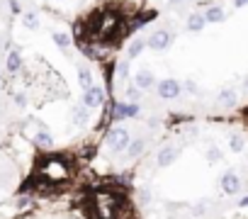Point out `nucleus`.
<instances>
[{
  "mask_svg": "<svg viewBox=\"0 0 248 219\" xmlns=\"http://www.w3.org/2000/svg\"><path fill=\"white\" fill-rule=\"evenodd\" d=\"M129 141H132V132L127 127H112L107 132V139H105L109 156H122L124 149L129 146Z\"/></svg>",
  "mask_w": 248,
  "mask_h": 219,
  "instance_id": "nucleus-1",
  "label": "nucleus"
},
{
  "mask_svg": "<svg viewBox=\"0 0 248 219\" xmlns=\"http://www.w3.org/2000/svg\"><path fill=\"white\" fill-rule=\"evenodd\" d=\"M137 117H141V102L122 100V102H114L109 107V122L112 125H119L124 120H137Z\"/></svg>",
  "mask_w": 248,
  "mask_h": 219,
  "instance_id": "nucleus-2",
  "label": "nucleus"
},
{
  "mask_svg": "<svg viewBox=\"0 0 248 219\" xmlns=\"http://www.w3.org/2000/svg\"><path fill=\"white\" fill-rule=\"evenodd\" d=\"M173 42H175V32L170 27H156L146 37V49H151V51H166V49L173 47Z\"/></svg>",
  "mask_w": 248,
  "mask_h": 219,
  "instance_id": "nucleus-3",
  "label": "nucleus"
},
{
  "mask_svg": "<svg viewBox=\"0 0 248 219\" xmlns=\"http://www.w3.org/2000/svg\"><path fill=\"white\" fill-rule=\"evenodd\" d=\"M107 102V90L102 88V85H97V83H93L88 90H83V95H80V105H85L90 112L93 110H100L102 105Z\"/></svg>",
  "mask_w": 248,
  "mask_h": 219,
  "instance_id": "nucleus-4",
  "label": "nucleus"
},
{
  "mask_svg": "<svg viewBox=\"0 0 248 219\" xmlns=\"http://www.w3.org/2000/svg\"><path fill=\"white\" fill-rule=\"evenodd\" d=\"M22 66H25L22 49H20V47H10V49L5 51V56H3V73H8V76L15 78V76L22 71Z\"/></svg>",
  "mask_w": 248,
  "mask_h": 219,
  "instance_id": "nucleus-5",
  "label": "nucleus"
},
{
  "mask_svg": "<svg viewBox=\"0 0 248 219\" xmlns=\"http://www.w3.org/2000/svg\"><path fill=\"white\" fill-rule=\"evenodd\" d=\"M156 95L161 100H178L183 95V83L178 78H163L156 83Z\"/></svg>",
  "mask_w": 248,
  "mask_h": 219,
  "instance_id": "nucleus-6",
  "label": "nucleus"
},
{
  "mask_svg": "<svg viewBox=\"0 0 248 219\" xmlns=\"http://www.w3.org/2000/svg\"><path fill=\"white\" fill-rule=\"evenodd\" d=\"M180 151H183L180 144H163V146L156 151V168H168V166H173V163L180 158Z\"/></svg>",
  "mask_w": 248,
  "mask_h": 219,
  "instance_id": "nucleus-7",
  "label": "nucleus"
},
{
  "mask_svg": "<svg viewBox=\"0 0 248 219\" xmlns=\"http://www.w3.org/2000/svg\"><path fill=\"white\" fill-rule=\"evenodd\" d=\"M219 188H221V192H224V195H229V197L238 195V192H241V188H243L241 175H238L236 171H224V173H221V178H219Z\"/></svg>",
  "mask_w": 248,
  "mask_h": 219,
  "instance_id": "nucleus-8",
  "label": "nucleus"
},
{
  "mask_svg": "<svg viewBox=\"0 0 248 219\" xmlns=\"http://www.w3.org/2000/svg\"><path fill=\"white\" fill-rule=\"evenodd\" d=\"M132 83L141 90V93H149V90H154L156 88V83H158V78H156V73L151 71V68H139L137 73H134V78H132Z\"/></svg>",
  "mask_w": 248,
  "mask_h": 219,
  "instance_id": "nucleus-9",
  "label": "nucleus"
},
{
  "mask_svg": "<svg viewBox=\"0 0 248 219\" xmlns=\"http://www.w3.org/2000/svg\"><path fill=\"white\" fill-rule=\"evenodd\" d=\"M149 137H132V141H129V146L127 149H124V158H127V161H137V158H141L144 156V151L149 149Z\"/></svg>",
  "mask_w": 248,
  "mask_h": 219,
  "instance_id": "nucleus-10",
  "label": "nucleus"
},
{
  "mask_svg": "<svg viewBox=\"0 0 248 219\" xmlns=\"http://www.w3.org/2000/svg\"><path fill=\"white\" fill-rule=\"evenodd\" d=\"M71 125L76 129H85L90 125V110L85 105H80V102L73 105V110H71Z\"/></svg>",
  "mask_w": 248,
  "mask_h": 219,
  "instance_id": "nucleus-11",
  "label": "nucleus"
},
{
  "mask_svg": "<svg viewBox=\"0 0 248 219\" xmlns=\"http://www.w3.org/2000/svg\"><path fill=\"white\" fill-rule=\"evenodd\" d=\"M51 42L56 44V49L66 56V59H71V47H73V39H71V34L68 32H63V30H54L51 32Z\"/></svg>",
  "mask_w": 248,
  "mask_h": 219,
  "instance_id": "nucleus-12",
  "label": "nucleus"
},
{
  "mask_svg": "<svg viewBox=\"0 0 248 219\" xmlns=\"http://www.w3.org/2000/svg\"><path fill=\"white\" fill-rule=\"evenodd\" d=\"M76 80H78V88L80 90H88L95 83V76H93V71H90L88 63H83V61L76 63Z\"/></svg>",
  "mask_w": 248,
  "mask_h": 219,
  "instance_id": "nucleus-13",
  "label": "nucleus"
},
{
  "mask_svg": "<svg viewBox=\"0 0 248 219\" xmlns=\"http://www.w3.org/2000/svg\"><path fill=\"white\" fill-rule=\"evenodd\" d=\"M20 22H22V27H25V30H30V32H34V30H39V27H42V17H39L37 8H27V10H22Z\"/></svg>",
  "mask_w": 248,
  "mask_h": 219,
  "instance_id": "nucleus-14",
  "label": "nucleus"
},
{
  "mask_svg": "<svg viewBox=\"0 0 248 219\" xmlns=\"http://www.w3.org/2000/svg\"><path fill=\"white\" fill-rule=\"evenodd\" d=\"M202 15H204V22H207V25H219V22H224V20H226L224 8H221V5H217V3L207 5V8L202 10Z\"/></svg>",
  "mask_w": 248,
  "mask_h": 219,
  "instance_id": "nucleus-15",
  "label": "nucleus"
},
{
  "mask_svg": "<svg viewBox=\"0 0 248 219\" xmlns=\"http://www.w3.org/2000/svg\"><path fill=\"white\" fill-rule=\"evenodd\" d=\"M217 105L224 107V110L236 107V105H238V93H236L233 88H224V90H219V93H217Z\"/></svg>",
  "mask_w": 248,
  "mask_h": 219,
  "instance_id": "nucleus-16",
  "label": "nucleus"
},
{
  "mask_svg": "<svg viewBox=\"0 0 248 219\" xmlns=\"http://www.w3.org/2000/svg\"><path fill=\"white\" fill-rule=\"evenodd\" d=\"M204 27H207V22H204V15H202L200 10H195V13L187 15V20H185V30H187L190 34H200Z\"/></svg>",
  "mask_w": 248,
  "mask_h": 219,
  "instance_id": "nucleus-17",
  "label": "nucleus"
},
{
  "mask_svg": "<svg viewBox=\"0 0 248 219\" xmlns=\"http://www.w3.org/2000/svg\"><path fill=\"white\" fill-rule=\"evenodd\" d=\"M32 144H34L37 149H42V151H51L56 141H54V137H51V132H49V129H39V132H34Z\"/></svg>",
  "mask_w": 248,
  "mask_h": 219,
  "instance_id": "nucleus-18",
  "label": "nucleus"
},
{
  "mask_svg": "<svg viewBox=\"0 0 248 219\" xmlns=\"http://www.w3.org/2000/svg\"><path fill=\"white\" fill-rule=\"evenodd\" d=\"M144 49H146V37H134L129 44H127V61H134V59H139L141 54H144Z\"/></svg>",
  "mask_w": 248,
  "mask_h": 219,
  "instance_id": "nucleus-19",
  "label": "nucleus"
},
{
  "mask_svg": "<svg viewBox=\"0 0 248 219\" xmlns=\"http://www.w3.org/2000/svg\"><path fill=\"white\" fill-rule=\"evenodd\" d=\"M129 63H132V61H127V59H122V61L114 63V78H117L119 83H127V80H129V76H132Z\"/></svg>",
  "mask_w": 248,
  "mask_h": 219,
  "instance_id": "nucleus-20",
  "label": "nucleus"
},
{
  "mask_svg": "<svg viewBox=\"0 0 248 219\" xmlns=\"http://www.w3.org/2000/svg\"><path fill=\"white\" fill-rule=\"evenodd\" d=\"M124 97H127V102H141L144 100V93L134 83H129L127 88H124Z\"/></svg>",
  "mask_w": 248,
  "mask_h": 219,
  "instance_id": "nucleus-21",
  "label": "nucleus"
},
{
  "mask_svg": "<svg viewBox=\"0 0 248 219\" xmlns=\"http://www.w3.org/2000/svg\"><path fill=\"white\" fill-rule=\"evenodd\" d=\"M156 17H158V13H156V10H146V13H141V15L134 20V30H141L144 25H149V22H151V20H156Z\"/></svg>",
  "mask_w": 248,
  "mask_h": 219,
  "instance_id": "nucleus-22",
  "label": "nucleus"
},
{
  "mask_svg": "<svg viewBox=\"0 0 248 219\" xmlns=\"http://www.w3.org/2000/svg\"><path fill=\"white\" fill-rule=\"evenodd\" d=\"M229 149H231L233 154H241V151L246 149V139H243L241 134H231V137H229Z\"/></svg>",
  "mask_w": 248,
  "mask_h": 219,
  "instance_id": "nucleus-23",
  "label": "nucleus"
},
{
  "mask_svg": "<svg viewBox=\"0 0 248 219\" xmlns=\"http://www.w3.org/2000/svg\"><path fill=\"white\" fill-rule=\"evenodd\" d=\"M207 209H209V204H207V200H202V202H195V204L190 207V214H192V217H204Z\"/></svg>",
  "mask_w": 248,
  "mask_h": 219,
  "instance_id": "nucleus-24",
  "label": "nucleus"
},
{
  "mask_svg": "<svg viewBox=\"0 0 248 219\" xmlns=\"http://www.w3.org/2000/svg\"><path fill=\"white\" fill-rule=\"evenodd\" d=\"M183 93H187V95H200V85H197L192 78H187V80H183Z\"/></svg>",
  "mask_w": 248,
  "mask_h": 219,
  "instance_id": "nucleus-25",
  "label": "nucleus"
},
{
  "mask_svg": "<svg viewBox=\"0 0 248 219\" xmlns=\"http://www.w3.org/2000/svg\"><path fill=\"white\" fill-rule=\"evenodd\" d=\"M207 161H209V163H219V161H221V151H219L217 144H212V146L207 149Z\"/></svg>",
  "mask_w": 248,
  "mask_h": 219,
  "instance_id": "nucleus-26",
  "label": "nucleus"
},
{
  "mask_svg": "<svg viewBox=\"0 0 248 219\" xmlns=\"http://www.w3.org/2000/svg\"><path fill=\"white\" fill-rule=\"evenodd\" d=\"M13 102H15V107L25 110V107H27V95L20 90V93H15V95H13Z\"/></svg>",
  "mask_w": 248,
  "mask_h": 219,
  "instance_id": "nucleus-27",
  "label": "nucleus"
},
{
  "mask_svg": "<svg viewBox=\"0 0 248 219\" xmlns=\"http://www.w3.org/2000/svg\"><path fill=\"white\" fill-rule=\"evenodd\" d=\"M15 204H17V209H25V207H30V204H32V197H30V195H22Z\"/></svg>",
  "mask_w": 248,
  "mask_h": 219,
  "instance_id": "nucleus-28",
  "label": "nucleus"
},
{
  "mask_svg": "<svg viewBox=\"0 0 248 219\" xmlns=\"http://www.w3.org/2000/svg\"><path fill=\"white\" fill-rule=\"evenodd\" d=\"M246 5H248V0H233V8H238V10L246 8Z\"/></svg>",
  "mask_w": 248,
  "mask_h": 219,
  "instance_id": "nucleus-29",
  "label": "nucleus"
},
{
  "mask_svg": "<svg viewBox=\"0 0 248 219\" xmlns=\"http://www.w3.org/2000/svg\"><path fill=\"white\" fill-rule=\"evenodd\" d=\"M168 3H170V5H173V8H180V5H183V3H185V0H168Z\"/></svg>",
  "mask_w": 248,
  "mask_h": 219,
  "instance_id": "nucleus-30",
  "label": "nucleus"
},
{
  "mask_svg": "<svg viewBox=\"0 0 248 219\" xmlns=\"http://www.w3.org/2000/svg\"><path fill=\"white\" fill-rule=\"evenodd\" d=\"M238 204H241V207H246V204H248V195H246V197H243V200H241Z\"/></svg>",
  "mask_w": 248,
  "mask_h": 219,
  "instance_id": "nucleus-31",
  "label": "nucleus"
},
{
  "mask_svg": "<svg viewBox=\"0 0 248 219\" xmlns=\"http://www.w3.org/2000/svg\"><path fill=\"white\" fill-rule=\"evenodd\" d=\"M243 88H246V90H248V76H246V78H243Z\"/></svg>",
  "mask_w": 248,
  "mask_h": 219,
  "instance_id": "nucleus-32",
  "label": "nucleus"
},
{
  "mask_svg": "<svg viewBox=\"0 0 248 219\" xmlns=\"http://www.w3.org/2000/svg\"><path fill=\"white\" fill-rule=\"evenodd\" d=\"M0 80H3V61H0Z\"/></svg>",
  "mask_w": 248,
  "mask_h": 219,
  "instance_id": "nucleus-33",
  "label": "nucleus"
},
{
  "mask_svg": "<svg viewBox=\"0 0 248 219\" xmlns=\"http://www.w3.org/2000/svg\"><path fill=\"white\" fill-rule=\"evenodd\" d=\"M0 204H3V197H0Z\"/></svg>",
  "mask_w": 248,
  "mask_h": 219,
  "instance_id": "nucleus-34",
  "label": "nucleus"
}]
</instances>
